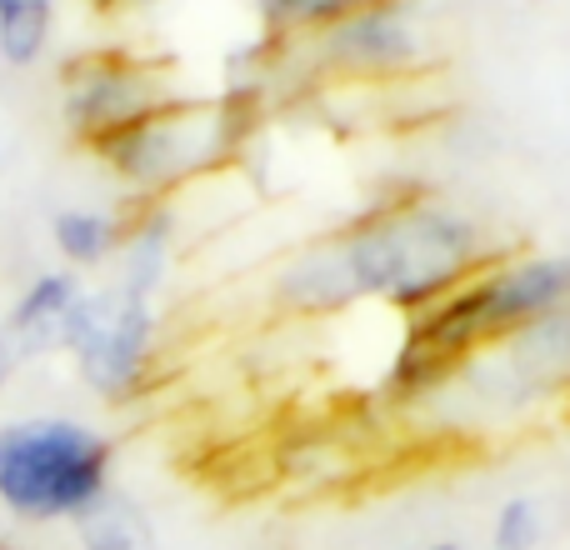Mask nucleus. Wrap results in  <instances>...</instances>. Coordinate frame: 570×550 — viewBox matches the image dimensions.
I'll return each instance as SVG.
<instances>
[{
  "mask_svg": "<svg viewBox=\"0 0 570 550\" xmlns=\"http://www.w3.org/2000/svg\"><path fill=\"white\" fill-rule=\"evenodd\" d=\"M331 261L341 271L345 295H381L401 311L441 301L451 285L485 266L481 236L465 216L445 206H411L371 210L331 246Z\"/></svg>",
  "mask_w": 570,
  "mask_h": 550,
  "instance_id": "1",
  "label": "nucleus"
},
{
  "mask_svg": "<svg viewBox=\"0 0 570 550\" xmlns=\"http://www.w3.org/2000/svg\"><path fill=\"white\" fill-rule=\"evenodd\" d=\"M110 445L76 421H16L0 431V501L20 515H76L100 501Z\"/></svg>",
  "mask_w": 570,
  "mask_h": 550,
  "instance_id": "2",
  "label": "nucleus"
},
{
  "mask_svg": "<svg viewBox=\"0 0 570 550\" xmlns=\"http://www.w3.org/2000/svg\"><path fill=\"white\" fill-rule=\"evenodd\" d=\"M236 136H240V120H236L230 100L170 96L90 150H96L120 180H130V186L146 190V196H160V190L186 186L190 176H200V170H210L216 160H226Z\"/></svg>",
  "mask_w": 570,
  "mask_h": 550,
  "instance_id": "3",
  "label": "nucleus"
},
{
  "mask_svg": "<svg viewBox=\"0 0 570 550\" xmlns=\"http://www.w3.org/2000/svg\"><path fill=\"white\" fill-rule=\"evenodd\" d=\"M170 96L176 90L160 86V70L150 60H130L120 50L80 56L66 66V120L86 146H100Z\"/></svg>",
  "mask_w": 570,
  "mask_h": 550,
  "instance_id": "4",
  "label": "nucleus"
},
{
  "mask_svg": "<svg viewBox=\"0 0 570 550\" xmlns=\"http://www.w3.org/2000/svg\"><path fill=\"white\" fill-rule=\"evenodd\" d=\"M315 36V56L325 70H341V76H361V80H391L405 76L425 60V40L415 30V20L401 6H375L361 16H345Z\"/></svg>",
  "mask_w": 570,
  "mask_h": 550,
  "instance_id": "5",
  "label": "nucleus"
},
{
  "mask_svg": "<svg viewBox=\"0 0 570 550\" xmlns=\"http://www.w3.org/2000/svg\"><path fill=\"white\" fill-rule=\"evenodd\" d=\"M60 341L80 351L86 375L100 391H126L150 351V311L136 291H126V301H86L80 295Z\"/></svg>",
  "mask_w": 570,
  "mask_h": 550,
  "instance_id": "6",
  "label": "nucleus"
},
{
  "mask_svg": "<svg viewBox=\"0 0 570 550\" xmlns=\"http://www.w3.org/2000/svg\"><path fill=\"white\" fill-rule=\"evenodd\" d=\"M76 301H80V291L70 275H40V281L20 295L16 315H10V331L36 345L56 341V335H66V321H70V311H76Z\"/></svg>",
  "mask_w": 570,
  "mask_h": 550,
  "instance_id": "7",
  "label": "nucleus"
},
{
  "mask_svg": "<svg viewBox=\"0 0 570 550\" xmlns=\"http://www.w3.org/2000/svg\"><path fill=\"white\" fill-rule=\"evenodd\" d=\"M56 30V0H0V56L10 66H36Z\"/></svg>",
  "mask_w": 570,
  "mask_h": 550,
  "instance_id": "8",
  "label": "nucleus"
},
{
  "mask_svg": "<svg viewBox=\"0 0 570 550\" xmlns=\"http://www.w3.org/2000/svg\"><path fill=\"white\" fill-rule=\"evenodd\" d=\"M50 230H56V251L66 261H76V266H96V261H106L120 240L116 216H106V210H60Z\"/></svg>",
  "mask_w": 570,
  "mask_h": 550,
  "instance_id": "9",
  "label": "nucleus"
},
{
  "mask_svg": "<svg viewBox=\"0 0 570 550\" xmlns=\"http://www.w3.org/2000/svg\"><path fill=\"white\" fill-rule=\"evenodd\" d=\"M375 6H401V0H261L266 20L276 30H291V36H311V30H325L345 16H361V10Z\"/></svg>",
  "mask_w": 570,
  "mask_h": 550,
  "instance_id": "10",
  "label": "nucleus"
},
{
  "mask_svg": "<svg viewBox=\"0 0 570 550\" xmlns=\"http://www.w3.org/2000/svg\"><path fill=\"white\" fill-rule=\"evenodd\" d=\"M535 505L531 501H511L501 511V521H495V546L501 550H531L535 546Z\"/></svg>",
  "mask_w": 570,
  "mask_h": 550,
  "instance_id": "11",
  "label": "nucleus"
},
{
  "mask_svg": "<svg viewBox=\"0 0 570 550\" xmlns=\"http://www.w3.org/2000/svg\"><path fill=\"white\" fill-rule=\"evenodd\" d=\"M431 550H455V546H431Z\"/></svg>",
  "mask_w": 570,
  "mask_h": 550,
  "instance_id": "12",
  "label": "nucleus"
},
{
  "mask_svg": "<svg viewBox=\"0 0 570 550\" xmlns=\"http://www.w3.org/2000/svg\"><path fill=\"white\" fill-rule=\"evenodd\" d=\"M96 6H110V0H96Z\"/></svg>",
  "mask_w": 570,
  "mask_h": 550,
  "instance_id": "13",
  "label": "nucleus"
}]
</instances>
